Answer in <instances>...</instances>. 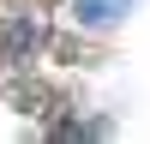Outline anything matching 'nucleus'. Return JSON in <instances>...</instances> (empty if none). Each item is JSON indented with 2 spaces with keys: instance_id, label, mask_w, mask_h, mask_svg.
I'll return each instance as SVG.
<instances>
[{
  "instance_id": "1",
  "label": "nucleus",
  "mask_w": 150,
  "mask_h": 144,
  "mask_svg": "<svg viewBox=\"0 0 150 144\" xmlns=\"http://www.w3.org/2000/svg\"><path fill=\"white\" fill-rule=\"evenodd\" d=\"M126 6H132V0H72L78 24H96V30H102V24H114V18H120Z\"/></svg>"
}]
</instances>
